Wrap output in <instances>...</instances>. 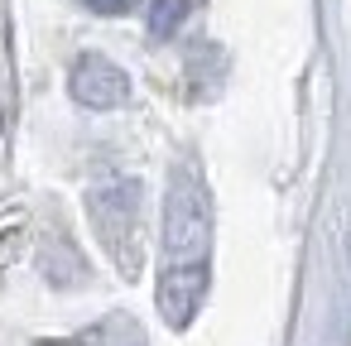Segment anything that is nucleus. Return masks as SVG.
Masks as SVG:
<instances>
[{"label":"nucleus","instance_id":"f257e3e1","mask_svg":"<svg viewBox=\"0 0 351 346\" xmlns=\"http://www.w3.org/2000/svg\"><path fill=\"white\" fill-rule=\"evenodd\" d=\"M73 82H77V97L87 106H121L125 101V73L111 68L106 58H82Z\"/></svg>","mask_w":351,"mask_h":346},{"label":"nucleus","instance_id":"f03ea898","mask_svg":"<svg viewBox=\"0 0 351 346\" xmlns=\"http://www.w3.org/2000/svg\"><path fill=\"white\" fill-rule=\"evenodd\" d=\"M183 15H188V0H154V15H149V29L159 34V39H169L178 25H183Z\"/></svg>","mask_w":351,"mask_h":346},{"label":"nucleus","instance_id":"7ed1b4c3","mask_svg":"<svg viewBox=\"0 0 351 346\" xmlns=\"http://www.w3.org/2000/svg\"><path fill=\"white\" fill-rule=\"evenodd\" d=\"M82 5L97 15H130V10H140V0H82Z\"/></svg>","mask_w":351,"mask_h":346}]
</instances>
